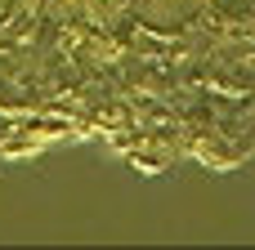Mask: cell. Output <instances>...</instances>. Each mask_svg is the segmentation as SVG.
Returning a JSON list of instances; mask_svg holds the SVG:
<instances>
[{
	"label": "cell",
	"instance_id": "cell-1",
	"mask_svg": "<svg viewBox=\"0 0 255 250\" xmlns=\"http://www.w3.org/2000/svg\"><path fill=\"white\" fill-rule=\"evenodd\" d=\"M206 4H211V0H130V13H134L148 31L170 36V31H184L188 22H197V18L206 13Z\"/></svg>",
	"mask_w": 255,
	"mask_h": 250
}]
</instances>
